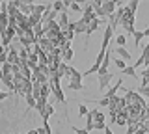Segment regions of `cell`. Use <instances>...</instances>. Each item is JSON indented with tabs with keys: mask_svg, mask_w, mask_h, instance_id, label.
<instances>
[{
	"mask_svg": "<svg viewBox=\"0 0 149 134\" xmlns=\"http://www.w3.org/2000/svg\"><path fill=\"white\" fill-rule=\"evenodd\" d=\"M62 2H63V6H65V8H71V4L74 2V0H62Z\"/></svg>",
	"mask_w": 149,
	"mask_h": 134,
	"instance_id": "obj_30",
	"label": "cell"
},
{
	"mask_svg": "<svg viewBox=\"0 0 149 134\" xmlns=\"http://www.w3.org/2000/svg\"><path fill=\"white\" fill-rule=\"evenodd\" d=\"M52 6H45V4H36V6H32V13L34 15H37V17H41L45 11H49Z\"/></svg>",
	"mask_w": 149,
	"mask_h": 134,
	"instance_id": "obj_4",
	"label": "cell"
},
{
	"mask_svg": "<svg viewBox=\"0 0 149 134\" xmlns=\"http://www.w3.org/2000/svg\"><path fill=\"white\" fill-rule=\"evenodd\" d=\"M26 134H39V132H37V128H32V131H28Z\"/></svg>",
	"mask_w": 149,
	"mask_h": 134,
	"instance_id": "obj_35",
	"label": "cell"
},
{
	"mask_svg": "<svg viewBox=\"0 0 149 134\" xmlns=\"http://www.w3.org/2000/svg\"><path fill=\"white\" fill-rule=\"evenodd\" d=\"M99 24H101V21H99V17H97V19H93L90 24H88V30H86V35L88 37H90V35L93 34V32H95L97 28H99Z\"/></svg>",
	"mask_w": 149,
	"mask_h": 134,
	"instance_id": "obj_7",
	"label": "cell"
},
{
	"mask_svg": "<svg viewBox=\"0 0 149 134\" xmlns=\"http://www.w3.org/2000/svg\"><path fill=\"white\" fill-rule=\"evenodd\" d=\"M2 52H6V47H4V45L0 43V54H2Z\"/></svg>",
	"mask_w": 149,
	"mask_h": 134,
	"instance_id": "obj_39",
	"label": "cell"
},
{
	"mask_svg": "<svg viewBox=\"0 0 149 134\" xmlns=\"http://www.w3.org/2000/svg\"><path fill=\"white\" fill-rule=\"evenodd\" d=\"M114 52H118V56H119L121 60H125V62H130V58H132V54H130L125 47H118Z\"/></svg>",
	"mask_w": 149,
	"mask_h": 134,
	"instance_id": "obj_5",
	"label": "cell"
},
{
	"mask_svg": "<svg viewBox=\"0 0 149 134\" xmlns=\"http://www.w3.org/2000/svg\"><path fill=\"white\" fill-rule=\"evenodd\" d=\"M88 114H90V110L86 108V104H78V117H84Z\"/></svg>",
	"mask_w": 149,
	"mask_h": 134,
	"instance_id": "obj_19",
	"label": "cell"
},
{
	"mask_svg": "<svg viewBox=\"0 0 149 134\" xmlns=\"http://www.w3.org/2000/svg\"><path fill=\"white\" fill-rule=\"evenodd\" d=\"M116 43H118V47H125V43H127V35H116Z\"/></svg>",
	"mask_w": 149,
	"mask_h": 134,
	"instance_id": "obj_18",
	"label": "cell"
},
{
	"mask_svg": "<svg viewBox=\"0 0 149 134\" xmlns=\"http://www.w3.org/2000/svg\"><path fill=\"white\" fill-rule=\"evenodd\" d=\"M24 99H26V104H28V108H36V103H37V101H36V97L34 95H24Z\"/></svg>",
	"mask_w": 149,
	"mask_h": 134,
	"instance_id": "obj_15",
	"label": "cell"
},
{
	"mask_svg": "<svg viewBox=\"0 0 149 134\" xmlns=\"http://www.w3.org/2000/svg\"><path fill=\"white\" fill-rule=\"evenodd\" d=\"M116 123H118V125H125V117H116Z\"/></svg>",
	"mask_w": 149,
	"mask_h": 134,
	"instance_id": "obj_32",
	"label": "cell"
},
{
	"mask_svg": "<svg viewBox=\"0 0 149 134\" xmlns=\"http://www.w3.org/2000/svg\"><path fill=\"white\" fill-rule=\"evenodd\" d=\"M69 17H67V11H62L60 13V28L62 30H67V26H69Z\"/></svg>",
	"mask_w": 149,
	"mask_h": 134,
	"instance_id": "obj_8",
	"label": "cell"
},
{
	"mask_svg": "<svg viewBox=\"0 0 149 134\" xmlns=\"http://www.w3.org/2000/svg\"><path fill=\"white\" fill-rule=\"evenodd\" d=\"M6 62H8V50L0 54V65H2V63H6Z\"/></svg>",
	"mask_w": 149,
	"mask_h": 134,
	"instance_id": "obj_26",
	"label": "cell"
},
{
	"mask_svg": "<svg viewBox=\"0 0 149 134\" xmlns=\"http://www.w3.org/2000/svg\"><path fill=\"white\" fill-rule=\"evenodd\" d=\"M102 10H104V13H106V17L108 15H112V13H116V10H118V6H116V2L114 0H108V2H102Z\"/></svg>",
	"mask_w": 149,
	"mask_h": 134,
	"instance_id": "obj_3",
	"label": "cell"
},
{
	"mask_svg": "<svg viewBox=\"0 0 149 134\" xmlns=\"http://www.w3.org/2000/svg\"><path fill=\"white\" fill-rule=\"evenodd\" d=\"M119 87H121V80H118V82H116V84H114V86H112L110 90L104 93V97H106V99H112V97H116V91H118Z\"/></svg>",
	"mask_w": 149,
	"mask_h": 134,
	"instance_id": "obj_10",
	"label": "cell"
},
{
	"mask_svg": "<svg viewBox=\"0 0 149 134\" xmlns=\"http://www.w3.org/2000/svg\"><path fill=\"white\" fill-rule=\"evenodd\" d=\"M69 90L80 91V90H84V84H82V82H78V80H69Z\"/></svg>",
	"mask_w": 149,
	"mask_h": 134,
	"instance_id": "obj_12",
	"label": "cell"
},
{
	"mask_svg": "<svg viewBox=\"0 0 149 134\" xmlns=\"http://www.w3.org/2000/svg\"><path fill=\"white\" fill-rule=\"evenodd\" d=\"M125 134H129V132H125Z\"/></svg>",
	"mask_w": 149,
	"mask_h": 134,
	"instance_id": "obj_44",
	"label": "cell"
},
{
	"mask_svg": "<svg viewBox=\"0 0 149 134\" xmlns=\"http://www.w3.org/2000/svg\"><path fill=\"white\" fill-rule=\"evenodd\" d=\"M2 2H4V0H0V4H2Z\"/></svg>",
	"mask_w": 149,
	"mask_h": 134,
	"instance_id": "obj_41",
	"label": "cell"
},
{
	"mask_svg": "<svg viewBox=\"0 0 149 134\" xmlns=\"http://www.w3.org/2000/svg\"><path fill=\"white\" fill-rule=\"evenodd\" d=\"M52 93L56 95V101H58V103L65 104V97H63V91H62V87H60V86H54V87H52Z\"/></svg>",
	"mask_w": 149,
	"mask_h": 134,
	"instance_id": "obj_9",
	"label": "cell"
},
{
	"mask_svg": "<svg viewBox=\"0 0 149 134\" xmlns=\"http://www.w3.org/2000/svg\"><path fill=\"white\" fill-rule=\"evenodd\" d=\"M90 114L93 115V121L99 123V121H104V114L99 112V110H90Z\"/></svg>",
	"mask_w": 149,
	"mask_h": 134,
	"instance_id": "obj_13",
	"label": "cell"
},
{
	"mask_svg": "<svg viewBox=\"0 0 149 134\" xmlns=\"http://www.w3.org/2000/svg\"><path fill=\"white\" fill-rule=\"evenodd\" d=\"M93 127H95L97 131H104V128H106V125H104V121H99V123H95V125H93Z\"/></svg>",
	"mask_w": 149,
	"mask_h": 134,
	"instance_id": "obj_25",
	"label": "cell"
},
{
	"mask_svg": "<svg viewBox=\"0 0 149 134\" xmlns=\"http://www.w3.org/2000/svg\"><path fill=\"white\" fill-rule=\"evenodd\" d=\"M15 28H17V26H15ZM15 28H13V26H8V28H6V35H8V37H9V39H11V37H13V35H15V34H17V32H15Z\"/></svg>",
	"mask_w": 149,
	"mask_h": 134,
	"instance_id": "obj_22",
	"label": "cell"
},
{
	"mask_svg": "<svg viewBox=\"0 0 149 134\" xmlns=\"http://www.w3.org/2000/svg\"><path fill=\"white\" fill-rule=\"evenodd\" d=\"M99 103V106H110V99H106V97H102L101 101H97Z\"/></svg>",
	"mask_w": 149,
	"mask_h": 134,
	"instance_id": "obj_24",
	"label": "cell"
},
{
	"mask_svg": "<svg viewBox=\"0 0 149 134\" xmlns=\"http://www.w3.org/2000/svg\"><path fill=\"white\" fill-rule=\"evenodd\" d=\"M112 37H114V28H112V26L108 24V26L104 28V35H102V45H101V49H102V50L108 49V45H110Z\"/></svg>",
	"mask_w": 149,
	"mask_h": 134,
	"instance_id": "obj_1",
	"label": "cell"
},
{
	"mask_svg": "<svg viewBox=\"0 0 149 134\" xmlns=\"http://www.w3.org/2000/svg\"><path fill=\"white\" fill-rule=\"evenodd\" d=\"M9 97V93H4V91H0V103H2V101H6Z\"/></svg>",
	"mask_w": 149,
	"mask_h": 134,
	"instance_id": "obj_29",
	"label": "cell"
},
{
	"mask_svg": "<svg viewBox=\"0 0 149 134\" xmlns=\"http://www.w3.org/2000/svg\"><path fill=\"white\" fill-rule=\"evenodd\" d=\"M114 2H116V6H125V2H127V0H114Z\"/></svg>",
	"mask_w": 149,
	"mask_h": 134,
	"instance_id": "obj_31",
	"label": "cell"
},
{
	"mask_svg": "<svg viewBox=\"0 0 149 134\" xmlns=\"http://www.w3.org/2000/svg\"><path fill=\"white\" fill-rule=\"evenodd\" d=\"M86 30H88V22L84 19L77 21V24H74V34H86Z\"/></svg>",
	"mask_w": 149,
	"mask_h": 134,
	"instance_id": "obj_6",
	"label": "cell"
},
{
	"mask_svg": "<svg viewBox=\"0 0 149 134\" xmlns=\"http://www.w3.org/2000/svg\"><path fill=\"white\" fill-rule=\"evenodd\" d=\"M134 134H147V131L143 127H140V128H136V131H134Z\"/></svg>",
	"mask_w": 149,
	"mask_h": 134,
	"instance_id": "obj_28",
	"label": "cell"
},
{
	"mask_svg": "<svg viewBox=\"0 0 149 134\" xmlns=\"http://www.w3.org/2000/svg\"><path fill=\"white\" fill-rule=\"evenodd\" d=\"M134 45H136V47H138V45H140V41H142L143 37H146V35H143V32H138V30H134Z\"/></svg>",
	"mask_w": 149,
	"mask_h": 134,
	"instance_id": "obj_16",
	"label": "cell"
},
{
	"mask_svg": "<svg viewBox=\"0 0 149 134\" xmlns=\"http://www.w3.org/2000/svg\"><path fill=\"white\" fill-rule=\"evenodd\" d=\"M143 35H146V37H149V26H147L146 30H143Z\"/></svg>",
	"mask_w": 149,
	"mask_h": 134,
	"instance_id": "obj_38",
	"label": "cell"
},
{
	"mask_svg": "<svg viewBox=\"0 0 149 134\" xmlns=\"http://www.w3.org/2000/svg\"><path fill=\"white\" fill-rule=\"evenodd\" d=\"M104 134H114V132H112V128H110V127H106V128H104Z\"/></svg>",
	"mask_w": 149,
	"mask_h": 134,
	"instance_id": "obj_34",
	"label": "cell"
},
{
	"mask_svg": "<svg viewBox=\"0 0 149 134\" xmlns=\"http://www.w3.org/2000/svg\"><path fill=\"white\" fill-rule=\"evenodd\" d=\"M6 2H9V0H6Z\"/></svg>",
	"mask_w": 149,
	"mask_h": 134,
	"instance_id": "obj_43",
	"label": "cell"
},
{
	"mask_svg": "<svg viewBox=\"0 0 149 134\" xmlns=\"http://www.w3.org/2000/svg\"><path fill=\"white\" fill-rule=\"evenodd\" d=\"M143 121H149V110H146V115H143Z\"/></svg>",
	"mask_w": 149,
	"mask_h": 134,
	"instance_id": "obj_33",
	"label": "cell"
},
{
	"mask_svg": "<svg viewBox=\"0 0 149 134\" xmlns=\"http://www.w3.org/2000/svg\"><path fill=\"white\" fill-rule=\"evenodd\" d=\"M114 63H116V65H118V67L121 69V71H123V69L127 67V63H125V60H121V58H114Z\"/></svg>",
	"mask_w": 149,
	"mask_h": 134,
	"instance_id": "obj_21",
	"label": "cell"
},
{
	"mask_svg": "<svg viewBox=\"0 0 149 134\" xmlns=\"http://www.w3.org/2000/svg\"><path fill=\"white\" fill-rule=\"evenodd\" d=\"M19 134H26V132H19Z\"/></svg>",
	"mask_w": 149,
	"mask_h": 134,
	"instance_id": "obj_40",
	"label": "cell"
},
{
	"mask_svg": "<svg viewBox=\"0 0 149 134\" xmlns=\"http://www.w3.org/2000/svg\"><path fill=\"white\" fill-rule=\"evenodd\" d=\"M71 128H73V132H74V134H90V132L86 131V128H80V127H71Z\"/></svg>",
	"mask_w": 149,
	"mask_h": 134,
	"instance_id": "obj_23",
	"label": "cell"
},
{
	"mask_svg": "<svg viewBox=\"0 0 149 134\" xmlns=\"http://www.w3.org/2000/svg\"><path fill=\"white\" fill-rule=\"evenodd\" d=\"M71 10H73V11H82V10H84V8H80V4H77V2H73V4H71Z\"/></svg>",
	"mask_w": 149,
	"mask_h": 134,
	"instance_id": "obj_27",
	"label": "cell"
},
{
	"mask_svg": "<svg viewBox=\"0 0 149 134\" xmlns=\"http://www.w3.org/2000/svg\"><path fill=\"white\" fill-rule=\"evenodd\" d=\"M63 60H65V62H71V60H73V50L71 49L63 50Z\"/></svg>",
	"mask_w": 149,
	"mask_h": 134,
	"instance_id": "obj_20",
	"label": "cell"
},
{
	"mask_svg": "<svg viewBox=\"0 0 149 134\" xmlns=\"http://www.w3.org/2000/svg\"><path fill=\"white\" fill-rule=\"evenodd\" d=\"M52 10H54L56 13H62V11L67 10V8L63 6V2H62V0H54V2H52Z\"/></svg>",
	"mask_w": 149,
	"mask_h": 134,
	"instance_id": "obj_11",
	"label": "cell"
},
{
	"mask_svg": "<svg viewBox=\"0 0 149 134\" xmlns=\"http://www.w3.org/2000/svg\"><path fill=\"white\" fill-rule=\"evenodd\" d=\"M50 91H52V87L47 86V84H41V97H49Z\"/></svg>",
	"mask_w": 149,
	"mask_h": 134,
	"instance_id": "obj_17",
	"label": "cell"
},
{
	"mask_svg": "<svg viewBox=\"0 0 149 134\" xmlns=\"http://www.w3.org/2000/svg\"><path fill=\"white\" fill-rule=\"evenodd\" d=\"M52 2H54V0H52Z\"/></svg>",
	"mask_w": 149,
	"mask_h": 134,
	"instance_id": "obj_45",
	"label": "cell"
},
{
	"mask_svg": "<svg viewBox=\"0 0 149 134\" xmlns=\"http://www.w3.org/2000/svg\"><path fill=\"white\" fill-rule=\"evenodd\" d=\"M123 75H127V76H132V78H138V73H136V69H134V65H130V67H125L123 71Z\"/></svg>",
	"mask_w": 149,
	"mask_h": 134,
	"instance_id": "obj_14",
	"label": "cell"
},
{
	"mask_svg": "<svg viewBox=\"0 0 149 134\" xmlns=\"http://www.w3.org/2000/svg\"><path fill=\"white\" fill-rule=\"evenodd\" d=\"M74 2H77V4H80V6H82V4H88V0H74Z\"/></svg>",
	"mask_w": 149,
	"mask_h": 134,
	"instance_id": "obj_37",
	"label": "cell"
},
{
	"mask_svg": "<svg viewBox=\"0 0 149 134\" xmlns=\"http://www.w3.org/2000/svg\"><path fill=\"white\" fill-rule=\"evenodd\" d=\"M88 2H91V0H88Z\"/></svg>",
	"mask_w": 149,
	"mask_h": 134,
	"instance_id": "obj_42",
	"label": "cell"
},
{
	"mask_svg": "<svg viewBox=\"0 0 149 134\" xmlns=\"http://www.w3.org/2000/svg\"><path fill=\"white\" fill-rule=\"evenodd\" d=\"M112 80H114V73H110V71L106 73V75H99V90L104 91Z\"/></svg>",
	"mask_w": 149,
	"mask_h": 134,
	"instance_id": "obj_2",
	"label": "cell"
},
{
	"mask_svg": "<svg viewBox=\"0 0 149 134\" xmlns=\"http://www.w3.org/2000/svg\"><path fill=\"white\" fill-rule=\"evenodd\" d=\"M143 128H146V131L149 132V121H143Z\"/></svg>",
	"mask_w": 149,
	"mask_h": 134,
	"instance_id": "obj_36",
	"label": "cell"
}]
</instances>
